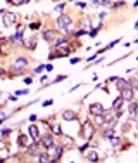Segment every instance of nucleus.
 Instances as JSON below:
<instances>
[{"instance_id":"obj_1","label":"nucleus","mask_w":138,"mask_h":163,"mask_svg":"<svg viewBox=\"0 0 138 163\" xmlns=\"http://www.w3.org/2000/svg\"><path fill=\"white\" fill-rule=\"evenodd\" d=\"M62 146H52L49 148V156H50V162H59L61 158H62Z\"/></svg>"},{"instance_id":"obj_2","label":"nucleus","mask_w":138,"mask_h":163,"mask_svg":"<svg viewBox=\"0 0 138 163\" xmlns=\"http://www.w3.org/2000/svg\"><path fill=\"white\" fill-rule=\"evenodd\" d=\"M83 130H85V139L90 142V141L93 139V134H95L97 127H95L92 122H85V125H83Z\"/></svg>"},{"instance_id":"obj_3","label":"nucleus","mask_w":138,"mask_h":163,"mask_svg":"<svg viewBox=\"0 0 138 163\" xmlns=\"http://www.w3.org/2000/svg\"><path fill=\"white\" fill-rule=\"evenodd\" d=\"M73 25V19L67 16V14H61L59 16V19H57V26L59 28H67Z\"/></svg>"},{"instance_id":"obj_4","label":"nucleus","mask_w":138,"mask_h":163,"mask_svg":"<svg viewBox=\"0 0 138 163\" xmlns=\"http://www.w3.org/2000/svg\"><path fill=\"white\" fill-rule=\"evenodd\" d=\"M121 97L124 99L126 102H129V101H133V97H135V89H131V87H126L121 90Z\"/></svg>"},{"instance_id":"obj_5","label":"nucleus","mask_w":138,"mask_h":163,"mask_svg":"<svg viewBox=\"0 0 138 163\" xmlns=\"http://www.w3.org/2000/svg\"><path fill=\"white\" fill-rule=\"evenodd\" d=\"M16 19H17V16L14 12H7L5 11V14H4V25L5 26H12L14 23H16Z\"/></svg>"},{"instance_id":"obj_6","label":"nucleus","mask_w":138,"mask_h":163,"mask_svg":"<svg viewBox=\"0 0 138 163\" xmlns=\"http://www.w3.org/2000/svg\"><path fill=\"white\" fill-rule=\"evenodd\" d=\"M31 142H33V139H31L29 136H24V134H21V136L17 137V144H19L21 148H28Z\"/></svg>"},{"instance_id":"obj_7","label":"nucleus","mask_w":138,"mask_h":163,"mask_svg":"<svg viewBox=\"0 0 138 163\" xmlns=\"http://www.w3.org/2000/svg\"><path fill=\"white\" fill-rule=\"evenodd\" d=\"M54 144H55V139H54V136H52V134H47V136L41 137V146H45L47 149H49V148H52Z\"/></svg>"},{"instance_id":"obj_8","label":"nucleus","mask_w":138,"mask_h":163,"mask_svg":"<svg viewBox=\"0 0 138 163\" xmlns=\"http://www.w3.org/2000/svg\"><path fill=\"white\" fill-rule=\"evenodd\" d=\"M90 115H104V106H102L100 102H93L92 106H90Z\"/></svg>"},{"instance_id":"obj_9","label":"nucleus","mask_w":138,"mask_h":163,"mask_svg":"<svg viewBox=\"0 0 138 163\" xmlns=\"http://www.w3.org/2000/svg\"><path fill=\"white\" fill-rule=\"evenodd\" d=\"M28 66V59L26 57H17V59H14V64L12 68H17V69H24Z\"/></svg>"},{"instance_id":"obj_10","label":"nucleus","mask_w":138,"mask_h":163,"mask_svg":"<svg viewBox=\"0 0 138 163\" xmlns=\"http://www.w3.org/2000/svg\"><path fill=\"white\" fill-rule=\"evenodd\" d=\"M28 132H29V137L33 141H40V130H38L36 125H29L28 127Z\"/></svg>"},{"instance_id":"obj_11","label":"nucleus","mask_w":138,"mask_h":163,"mask_svg":"<svg viewBox=\"0 0 138 163\" xmlns=\"http://www.w3.org/2000/svg\"><path fill=\"white\" fill-rule=\"evenodd\" d=\"M55 37H57V31H55V28H54V30H47V31L43 33V40H45V42L55 40Z\"/></svg>"},{"instance_id":"obj_12","label":"nucleus","mask_w":138,"mask_h":163,"mask_svg":"<svg viewBox=\"0 0 138 163\" xmlns=\"http://www.w3.org/2000/svg\"><path fill=\"white\" fill-rule=\"evenodd\" d=\"M85 156H87V160H90V162H99V153H97V149H88L85 153Z\"/></svg>"},{"instance_id":"obj_13","label":"nucleus","mask_w":138,"mask_h":163,"mask_svg":"<svg viewBox=\"0 0 138 163\" xmlns=\"http://www.w3.org/2000/svg\"><path fill=\"white\" fill-rule=\"evenodd\" d=\"M123 102H124V99L119 95V97H116L112 102V111H116V109H121V106H123Z\"/></svg>"},{"instance_id":"obj_14","label":"nucleus","mask_w":138,"mask_h":163,"mask_svg":"<svg viewBox=\"0 0 138 163\" xmlns=\"http://www.w3.org/2000/svg\"><path fill=\"white\" fill-rule=\"evenodd\" d=\"M69 42H67V38L66 37H62V38H59V40H55V43H54V49H61V47H64V45H67Z\"/></svg>"},{"instance_id":"obj_15","label":"nucleus","mask_w":138,"mask_h":163,"mask_svg":"<svg viewBox=\"0 0 138 163\" xmlns=\"http://www.w3.org/2000/svg\"><path fill=\"white\" fill-rule=\"evenodd\" d=\"M62 118L64 120H76V113L74 111H71V109H67V111H64L62 113Z\"/></svg>"},{"instance_id":"obj_16","label":"nucleus","mask_w":138,"mask_h":163,"mask_svg":"<svg viewBox=\"0 0 138 163\" xmlns=\"http://www.w3.org/2000/svg\"><path fill=\"white\" fill-rule=\"evenodd\" d=\"M50 130H52V134H55V136H62V128H61V125H57V123H52Z\"/></svg>"},{"instance_id":"obj_17","label":"nucleus","mask_w":138,"mask_h":163,"mask_svg":"<svg viewBox=\"0 0 138 163\" xmlns=\"http://www.w3.org/2000/svg\"><path fill=\"white\" fill-rule=\"evenodd\" d=\"M117 89L119 90H123V89H126V87H129V82L128 80H124V78H117Z\"/></svg>"},{"instance_id":"obj_18","label":"nucleus","mask_w":138,"mask_h":163,"mask_svg":"<svg viewBox=\"0 0 138 163\" xmlns=\"http://www.w3.org/2000/svg\"><path fill=\"white\" fill-rule=\"evenodd\" d=\"M137 109H138V102H137V101H129V106H128V111H129V115L137 113Z\"/></svg>"},{"instance_id":"obj_19","label":"nucleus","mask_w":138,"mask_h":163,"mask_svg":"<svg viewBox=\"0 0 138 163\" xmlns=\"http://www.w3.org/2000/svg\"><path fill=\"white\" fill-rule=\"evenodd\" d=\"M111 137H114V128L107 125V128L104 130V139H111Z\"/></svg>"},{"instance_id":"obj_20","label":"nucleus","mask_w":138,"mask_h":163,"mask_svg":"<svg viewBox=\"0 0 138 163\" xmlns=\"http://www.w3.org/2000/svg\"><path fill=\"white\" fill-rule=\"evenodd\" d=\"M105 123V116L104 115H95V122H93V125L97 127V125H104Z\"/></svg>"},{"instance_id":"obj_21","label":"nucleus","mask_w":138,"mask_h":163,"mask_svg":"<svg viewBox=\"0 0 138 163\" xmlns=\"http://www.w3.org/2000/svg\"><path fill=\"white\" fill-rule=\"evenodd\" d=\"M38 162H50V156H49V153H40L36 156Z\"/></svg>"},{"instance_id":"obj_22","label":"nucleus","mask_w":138,"mask_h":163,"mask_svg":"<svg viewBox=\"0 0 138 163\" xmlns=\"http://www.w3.org/2000/svg\"><path fill=\"white\" fill-rule=\"evenodd\" d=\"M24 47L26 49H29V50H33V49H35V47H36V40H35V38H31V40H28L24 43Z\"/></svg>"},{"instance_id":"obj_23","label":"nucleus","mask_w":138,"mask_h":163,"mask_svg":"<svg viewBox=\"0 0 138 163\" xmlns=\"http://www.w3.org/2000/svg\"><path fill=\"white\" fill-rule=\"evenodd\" d=\"M9 42L11 43H19V42H23V37L21 35H12V37H9Z\"/></svg>"},{"instance_id":"obj_24","label":"nucleus","mask_w":138,"mask_h":163,"mask_svg":"<svg viewBox=\"0 0 138 163\" xmlns=\"http://www.w3.org/2000/svg\"><path fill=\"white\" fill-rule=\"evenodd\" d=\"M109 141H111V144H112V148H119V144H121V139H119V137H111V139H109Z\"/></svg>"},{"instance_id":"obj_25","label":"nucleus","mask_w":138,"mask_h":163,"mask_svg":"<svg viewBox=\"0 0 138 163\" xmlns=\"http://www.w3.org/2000/svg\"><path fill=\"white\" fill-rule=\"evenodd\" d=\"M23 33H24V26H23V25H17V26H16V35H21V37H23Z\"/></svg>"},{"instance_id":"obj_26","label":"nucleus","mask_w":138,"mask_h":163,"mask_svg":"<svg viewBox=\"0 0 138 163\" xmlns=\"http://www.w3.org/2000/svg\"><path fill=\"white\" fill-rule=\"evenodd\" d=\"M64 7H66V4H57V5H55V11H57V12H62Z\"/></svg>"},{"instance_id":"obj_27","label":"nucleus","mask_w":138,"mask_h":163,"mask_svg":"<svg viewBox=\"0 0 138 163\" xmlns=\"http://www.w3.org/2000/svg\"><path fill=\"white\" fill-rule=\"evenodd\" d=\"M123 5H126V4H124V0H121V2H116V4H114L112 7H114V9H119V7H123Z\"/></svg>"},{"instance_id":"obj_28","label":"nucleus","mask_w":138,"mask_h":163,"mask_svg":"<svg viewBox=\"0 0 138 163\" xmlns=\"http://www.w3.org/2000/svg\"><path fill=\"white\" fill-rule=\"evenodd\" d=\"M9 134H11V128H4V130L0 132V136H2V137H7Z\"/></svg>"},{"instance_id":"obj_29","label":"nucleus","mask_w":138,"mask_h":163,"mask_svg":"<svg viewBox=\"0 0 138 163\" xmlns=\"http://www.w3.org/2000/svg\"><path fill=\"white\" fill-rule=\"evenodd\" d=\"M40 26H41L40 23H31V25H29V30H33V31H35V30H38Z\"/></svg>"},{"instance_id":"obj_30","label":"nucleus","mask_w":138,"mask_h":163,"mask_svg":"<svg viewBox=\"0 0 138 163\" xmlns=\"http://www.w3.org/2000/svg\"><path fill=\"white\" fill-rule=\"evenodd\" d=\"M43 69H45V64H38L36 68H35V73H41Z\"/></svg>"},{"instance_id":"obj_31","label":"nucleus","mask_w":138,"mask_h":163,"mask_svg":"<svg viewBox=\"0 0 138 163\" xmlns=\"http://www.w3.org/2000/svg\"><path fill=\"white\" fill-rule=\"evenodd\" d=\"M28 94V89H24V90H16L14 92V95H26Z\"/></svg>"},{"instance_id":"obj_32","label":"nucleus","mask_w":138,"mask_h":163,"mask_svg":"<svg viewBox=\"0 0 138 163\" xmlns=\"http://www.w3.org/2000/svg\"><path fill=\"white\" fill-rule=\"evenodd\" d=\"M66 78H67L66 75H61V76H57V78H55V82H54V83H59V82H64Z\"/></svg>"},{"instance_id":"obj_33","label":"nucleus","mask_w":138,"mask_h":163,"mask_svg":"<svg viewBox=\"0 0 138 163\" xmlns=\"http://www.w3.org/2000/svg\"><path fill=\"white\" fill-rule=\"evenodd\" d=\"M85 33H87V30L83 28V30H78V31H76L74 35H76V37H81V35H85Z\"/></svg>"},{"instance_id":"obj_34","label":"nucleus","mask_w":138,"mask_h":163,"mask_svg":"<svg viewBox=\"0 0 138 163\" xmlns=\"http://www.w3.org/2000/svg\"><path fill=\"white\" fill-rule=\"evenodd\" d=\"M97 33H99V28H93V30H92V31H90V37H95V35H97Z\"/></svg>"},{"instance_id":"obj_35","label":"nucleus","mask_w":138,"mask_h":163,"mask_svg":"<svg viewBox=\"0 0 138 163\" xmlns=\"http://www.w3.org/2000/svg\"><path fill=\"white\" fill-rule=\"evenodd\" d=\"M87 148H88V141L85 142V144H83V146H79V151L83 153V151H87Z\"/></svg>"},{"instance_id":"obj_36","label":"nucleus","mask_w":138,"mask_h":163,"mask_svg":"<svg viewBox=\"0 0 138 163\" xmlns=\"http://www.w3.org/2000/svg\"><path fill=\"white\" fill-rule=\"evenodd\" d=\"M131 89H138V80H133V82H131Z\"/></svg>"},{"instance_id":"obj_37","label":"nucleus","mask_w":138,"mask_h":163,"mask_svg":"<svg viewBox=\"0 0 138 163\" xmlns=\"http://www.w3.org/2000/svg\"><path fill=\"white\" fill-rule=\"evenodd\" d=\"M28 2H29V0H17L16 4H17V5H24V4H28Z\"/></svg>"},{"instance_id":"obj_38","label":"nucleus","mask_w":138,"mask_h":163,"mask_svg":"<svg viewBox=\"0 0 138 163\" xmlns=\"http://www.w3.org/2000/svg\"><path fill=\"white\" fill-rule=\"evenodd\" d=\"M83 26H85V28H90V19H88V17L83 21Z\"/></svg>"},{"instance_id":"obj_39","label":"nucleus","mask_w":138,"mask_h":163,"mask_svg":"<svg viewBox=\"0 0 138 163\" xmlns=\"http://www.w3.org/2000/svg\"><path fill=\"white\" fill-rule=\"evenodd\" d=\"M100 5H111V0H100Z\"/></svg>"},{"instance_id":"obj_40","label":"nucleus","mask_w":138,"mask_h":163,"mask_svg":"<svg viewBox=\"0 0 138 163\" xmlns=\"http://www.w3.org/2000/svg\"><path fill=\"white\" fill-rule=\"evenodd\" d=\"M92 5H95V7H99V5H100V0H92Z\"/></svg>"},{"instance_id":"obj_41","label":"nucleus","mask_w":138,"mask_h":163,"mask_svg":"<svg viewBox=\"0 0 138 163\" xmlns=\"http://www.w3.org/2000/svg\"><path fill=\"white\" fill-rule=\"evenodd\" d=\"M76 63H79V57H73L71 59V64H76Z\"/></svg>"},{"instance_id":"obj_42","label":"nucleus","mask_w":138,"mask_h":163,"mask_svg":"<svg viewBox=\"0 0 138 163\" xmlns=\"http://www.w3.org/2000/svg\"><path fill=\"white\" fill-rule=\"evenodd\" d=\"M24 83H26V85H29V83H31V76H26V78H24Z\"/></svg>"},{"instance_id":"obj_43","label":"nucleus","mask_w":138,"mask_h":163,"mask_svg":"<svg viewBox=\"0 0 138 163\" xmlns=\"http://www.w3.org/2000/svg\"><path fill=\"white\" fill-rule=\"evenodd\" d=\"M52 104V99H49V101H45V102H43V106H45V108H47V106H50Z\"/></svg>"},{"instance_id":"obj_44","label":"nucleus","mask_w":138,"mask_h":163,"mask_svg":"<svg viewBox=\"0 0 138 163\" xmlns=\"http://www.w3.org/2000/svg\"><path fill=\"white\" fill-rule=\"evenodd\" d=\"M45 69H47V71H52L54 68H52V64H45Z\"/></svg>"},{"instance_id":"obj_45","label":"nucleus","mask_w":138,"mask_h":163,"mask_svg":"<svg viewBox=\"0 0 138 163\" xmlns=\"http://www.w3.org/2000/svg\"><path fill=\"white\" fill-rule=\"evenodd\" d=\"M2 76H5V69L0 68V78H2Z\"/></svg>"},{"instance_id":"obj_46","label":"nucleus","mask_w":138,"mask_h":163,"mask_svg":"<svg viewBox=\"0 0 138 163\" xmlns=\"http://www.w3.org/2000/svg\"><path fill=\"white\" fill-rule=\"evenodd\" d=\"M131 116H133V118H135V120H137V122H138V113H133Z\"/></svg>"},{"instance_id":"obj_47","label":"nucleus","mask_w":138,"mask_h":163,"mask_svg":"<svg viewBox=\"0 0 138 163\" xmlns=\"http://www.w3.org/2000/svg\"><path fill=\"white\" fill-rule=\"evenodd\" d=\"M133 5H135V7H138V0H137V2H135V4H133Z\"/></svg>"},{"instance_id":"obj_48","label":"nucleus","mask_w":138,"mask_h":163,"mask_svg":"<svg viewBox=\"0 0 138 163\" xmlns=\"http://www.w3.org/2000/svg\"><path fill=\"white\" fill-rule=\"evenodd\" d=\"M2 123H4V118H0V125H2Z\"/></svg>"},{"instance_id":"obj_49","label":"nucleus","mask_w":138,"mask_h":163,"mask_svg":"<svg viewBox=\"0 0 138 163\" xmlns=\"http://www.w3.org/2000/svg\"><path fill=\"white\" fill-rule=\"evenodd\" d=\"M135 28H138V21H137V23H135Z\"/></svg>"},{"instance_id":"obj_50","label":"nucleus","mask_w":138,"mask_h":163,"mask_svg":"<svg viewBox=\"0 0 138 163\" xmlns=\"http://www.w3.org/2000/svg\"><path fill=\"white\" fill-rule=\"evenodd\" d=\"M0 54H2V43H0Z\"/></svg>"},{"instance_id":"obj_51","label":"nucleus","mask_w":138,"mask_h":163,"mask_svg":"<svg viewBox=\"0 0 138 163\" xmlns=\"http://www.w3.org/2000/svg\"><path fill=\"white\" fill-rule=\"evenodd\" d=\"M135 42H137V43H138V38H137V40H135Z\"/></svg>"},{"instance_id":"obj_52","label":"nucleus","mask_w":138,"mask_h":163,"mask_svg":"<svg viewBox=\"0 0 138 163\" xmlns=\"http://www.w3.org/2000/svg\"><path fill=\"white\" fill-rule=\"evenodd\" d=\"M7 2H12V0H7Z\"/></svg>"},{"instance_id":"obj_53","label":"nucleus","mask_w":138,"mask_h":163,"mask_svg":"<svg viewBox=\"0 0 138 163\" xmlns=\"http://www.w3.org/2000/svg\"><path fill=\"white\" fill-rule=\"evenodd\" d=\"M69 2H73V0H69Z\"/></svg>"}]
</instances>
